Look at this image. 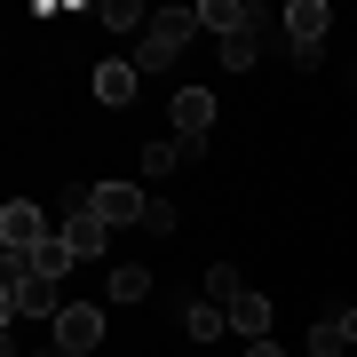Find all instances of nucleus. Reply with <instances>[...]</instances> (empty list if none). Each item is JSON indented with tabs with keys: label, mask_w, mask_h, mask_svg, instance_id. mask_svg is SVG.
Masks as SVG:
<instances>
[{
	"label": "nucleus",
	"mask_w": 357,
	"mask_h": 357,
	"mask_svg": "<svg viewBox=\"0 0 357 357\" xmlns=\"http://www.w3.org/2000/svg\"><path fill=\"white\" fill-rule=\"evenodd\" d=\"M56 238H64V246H72L79 262H96V255H103V238H112V222L96 215V199H88V191H72L64 222H56Z\"/></svg>",
	"instance_id": "f257e3e1"
},
{
	"label": "nucleus",
	"mask_w": 357,
	"mask_h": 357,
	"mask_svg": "<svg viewBox=\"0 0 357 357\" xmlns=\"http://www.w3.org/2000/svg\"><path fill=\"white\" fill-rule=\"evenodd\" d=\"M326 24H333V8H326V0H294V8H286V48H294V64H318Z\"/></svg>",
	"instance_id": "f03ea898"
},
{
	"label": "nucleus",
	"mask_w": 357,
	"mask_h": 357,
	"mask_svg": "<svg viewBox=\"0 0 357 357\" xmlns=\"http://www.w3.org/2000/svg\"><path fill=\"white\" fill-rule=\"evenodd\" d=\"M48 238H56V230H48L40 206H24V199L0 206V246H8V255H32V246H48Z\"/></svg>",
	"instance_id": "7ed1b4c3"
},
{
	"label": "nucleus",
	"mask_w": 357,
	"mask_h": 357,
	"mask_svg": "<svg viewBox=\"0 0 357 357\" xmlns=\"http://www.w3.org/2000/svg\"><path fill=\"white\" fill-rule=\"evenodd\" d=\"M96 342H103V310L96 302H72L64 318H56V349H64V357H88Z\"/></svg>",
	"instance_id": "20e7f679"
},
{
	"label": "nucleus",
	"mask_w": 357,
	"mask_h": 357,
	"mask_svg": "<svg viewBox=\"0 0 357 357\" xmlns=\"http://www.w3.org/2000/svg\"><path fill=\"white\" fill-rule=\"evenodd\" d=\"M199 24H206V32H222V40H238V32H262L270 16L255 8V0H199Z\"/></svg>",
	"instance_id": "39448f33"
},
{
	"label": "nucleus",
	"mask_w": 357,
	"mask_h": 357,
	"mask_svg": "<svg viewBox=\"0 0 357 357\" xmlns=\"http://www.w3.org/2000/svg\"><path fill=\"white\" fill-rule=\"evenodd\" d=\"M199 135H215V96H206V88H183L175 96V143L191 151Z\"/></svg>",
	"instance_id": "423d86ee"
},
{
	"label": "nucleus",
	"mask_w": 357,
	"mask_h": 357,
	"mask_svg": "<svg viewBox=\"0 0 357 357\" xmlns=\"http://www.w3.org/2000/svg\"><path fill=\"white\" fill-rule=\"evenodd\" d=\"M88 199H96V215H103V222H143V215H151V199H143L135 183H96Z\"/></svg>",
	"instance_id": "0eeeda50"
},
{
	"label": "nucleus",
	"mask_w": 357,
	"mask_h": 357,
	"mask_svg": "<svg viewBox=\"0 0 357 357\" xmlns=\"http://www.w3.org/2000/svg\"><path fill=\"white\" fill-rule=\"evenodd\" d=\"M135 64H128V56H112V64H96V103H112V112H119V103H135Z\"/></svg>",
	"instance_id": "6e6552de"
},
{
	"label": "nucleus",
	"mask_w": 357,
	"mask_h": 357,
	"mask_svg": "<svg viewBox=\"0 0 357 357\" xmlns=\"http://www.w3.org/2000/svg\"><path fill=\"white\" fill-rule=\"evenodd\" d=\"M191 32H199V8H159V16H151V40H159V48H175V56H183V40H191Z\"/></svg>",
	"instance_id": "1a4fd4ad"
},
{
	"label": "nucleus",
	"mask_w": 357,
	"mask_h": 357,
	"mask_svg": "<svg viewBox=\"0 0 357 357\" xmlns=\"http://www.w3.org/2000/svg\"><path fill=\"white\" fill-rule=\"evenodd\" d=\"M230 326H238V333H255V342H262V333H270V302H262L255 286H246L238 302H230Z\"/></svg>",
	"instance_id": "9d476101"
},
{
	"label": "nucleus",
	"mask_w": 357,
	"mask_h": 357,
	"mask_svg": "<svg viewBox=\"0 0 357 357\" xmlns=\"http://www.w3.org/2000/svg\"><path fill=\"white\" fill-rule=\"evenodd\" d=\"M183 326H191V333H199V342H215V333L230 326V310H222V302H206V294H199V302H191V310H183Z\"/></svg>",
	"instance_id": "9b49d317"
},
{
	"label": "nucleus",
	"mask_w": 357,
	"mask_h": 357,
	"mask_svg": "<svg viewBox=\"0 0 357 357\" xmlns=\"http://www.w3.org/2000/svg\"><path fill=\"white\" fill-rule=\"evenodd\" d=\"M72 262H79V255H72L64 238H48V246H32V270H40V278H72Z\"/></svg>",
	"instance_id": "f8f14e48"
},
{
	"label": "nucleus",
	"mask_w": 357,
	"mask_h": 357,
	"mask_svg": "<svg viewBox=\"0 0 357 357\" xmlns=\"http://www.w3.org/2000/svg\"><path fill=\"white\" fill-rule=\"evenodd\" d=\"M238 294H246V278H238V270H230V262H215V270H206V302H238Z\"/></svg>",
	"instance_id": "ddd939ff"
},
{
	"label": "nucleus",
	"mask_w": 357,
	"mask_h": 357,
	"mask_svg": "<svg viewBox=\"0 0 357 357\" xmlns=\"http://www.w3.org/2000/svg\"><path fill=\"white\" fill-rule=\"evenodd\" d=\"M103 294H112V302H143V294H151V278L128 262V270H112V278H103Z\"/></svg>",
	"instance_id": "4468645a"
},
{
	"label": "nucleus",
	"mask_w": 357,
	"mask_h": 357,
	"mask_svg": "<svg viewBox=\"0 0 357 357\" xmlns=\"http://www.w3.org/2000/svg\"><path fill=\"white\" fill-rule=\"evenodd\" d=\"M96 16H103V24H112V32H135V24H151V16H143V8H135V0H103V8H96Z\"/></svg>",
	"instance_id": "2eb2a0df"
},
{
	"label": "nucleus",
	"mask_w": 357,
	"mask_h": 357,
	"mask_svg": "<svg viewBox=\"0 0 357 357\" xmlns=\"http://www.w3.org/2000/svg\"><path fill=\"white\" fill-rule=\"evenodd\" d=\"M255 56H262V32H238V40H222V64H230V72H246Z\"/></svg>",
	"instance_id": "dca6fc26"
},
{
	"label": "nucleus",
	"mask_w": 357,
	"mask_h": 357,
	"mask_svg": "<svg viewBox=\"0 0 357 357\" xmlns=\"http://www.w3.org/2000/svg\"><path fill=\"white\" fill-rule=\"evenodd\" d=\"M310 349L333 357V349H349V342H342V326H333V318H318V326H310Z\"/></svg>",
	"instance_id": "f3484780"
},
{
	"label": "nucleus",
	"mask_w": 357,
	"mask_h": 357,
	"mask_svg": "<svg viewBox=\"0 0 357 357\" xmlns=\"http://www.w3.org/2000/svg\"><path fill=\"white\" fill-rule=\"evenodd\" d=\"M175 159H183V143H151V151H143V167H151V175H167Z\"/></svg>",
	"instance_id": "a211bd4d"
},
{
	"label": "nucleus",
	"mask_w": 357,
	"mask_h": 357,
	"mask_svg": "<svg viewBox=\"0 0 357 357\" xmlns=\"http://www.w3.org/2000/svg\"><path fill=\"white\" fill-rule=\"evenodd\" d=\"M333 326H342V342L357 349V310H342V318H333Z\"/></svg>",
	"instance_id": "6ab92c4d"
},
{
	"label": "nucleus",
	"mask_w": 357,
	"mask_h": 357,
	"mask_svg": "<svg viewBox=\"0 0 357 357\" xmlns=\"http://www.w3.org/2000/svg\"><path fill=\"white\" fill-rule=\"evenodd\" d=\"M246 357H286V349L278 342H246Z\"/></svg>",
	"instance_id": "aec40b11"
}]
</instances>
